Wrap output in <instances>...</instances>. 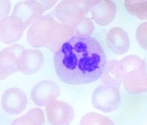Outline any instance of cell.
Here are the masks:
<instances>
[{
  "label": "cell",
  "mask_w": 147,
  "mask_h": 125,
  "mask_svg": "<svg viewBox=\"0 0 147 125\" xmlns=\"http://www.w3.org/2000/svg\"><path fill=\"white\" fill-rule=\"evenodd\" d=\"M106 64L105 50L92 36L75 35L61 45L54 57L57 76L69 84H87L98 80Z\"/></svg>",
  "instance_id": "1"
},
{
  "label": "cell",
  "mask_w": 147,
  "mask_h": 125,
  "mask_svg": "<svg viewBox=\"0 0 147 125\" xmlns=\"http://www.w3.org/2000/svg\"><path fill=\"white\" fill-rule=\"evenodd\" d=\"M74 34V28L58 22L52 13L31 25L27 33V41L33 47H44L56 53Z\"/></svg>",
  "instance_id": "2"
},
{
  "label": "cell",
  "mask_w": 147,
  "mask_h": 125,
  "mask_svg": "<svg viewBox=\"0 0 147 125\" xmlns=\"http://www.w3.org/2000/svg\"><path fill=\"white\" fill-rule=\"evenodd\" d=\"M124 87L129 94L147 92V64L136 55L124 57L120 62Z\"/></svg>",
  "instance_id": "3"
},
{
  "label": "cell",
  "mask_w": 147,
  "mask_h": 125,
  "mask_svg": "<svg viewBox=\"0 0 147 125\" xmlns=\"http://www.w3.org/2000/svg\"><path fill=\"white\" fill-rule=\"evenodd\" d=\"M94 1H62L52 14L62 24L74 28L91 10Z\"/></svg>",
  "instance_id": "4"
},
{
  "label": "cell",
  "mask_w": 147,
  "mask_h": 125,
  "mask_svg": "<svg viewBox=\"0 0 147 125\" xmlns=\"http://www.w3.org/2000/svg\"><path fill=\"white\" fill-rule=\"evenodd\" d=\"M92 101L95 108L105 113L116 110L121 102L119 87L101 84L93 92Z\"/></svg>",
  "instance_id": "5"
},
{
  "label": "cell",
  "mask_w": 147,
  "mask_h": 125,
  "mask_svg": "<svg viewBox=\"0 0 147 125\" xmlns=\"http://www.w3.org/2000/svg\"><path fill=\"white\" fill-rule=\"evenodd\" d=\"M45 10L41 1H22L15 5L11 16L26 30L41 19Z\"/></svg>",
  "instance_id": "6"
},
{
  "label": "cell",
  "mask_w": 147,
  "mask_h": 125,
  "mask_svg": "<svg viewBox=\"0 0 147 125\" xmlns=\"http://www.w3.org/2000/svg\"><path fill=\"white\" fill-rule=\"evenodd\" d=\"M47 118L52 125H69L74 117L72 107L65 102L55 100L45 109Z\"/></svg>",
  "instance_id": "7"
},
{
  "label": "cell",
  "mask_w": 147,
  "mask_h": 125,
  "mask_svg": "<svg viewBox=\"0 0 147 125\" xmlns=\"http://www.w3.org/2000/svg\"><path fill=\"white\" fill-rule=\"evenodd\" d=\"M60 94L59 84L50 80L38 82L31 91L30 97L33 103L37 106H47L55 100Z\"/></svg>",
  "instance_id": "8"
},
{
  "label": "cell",
  "mask_w": 147,
  "mask_h": 125,
  "mask_svg": "<svg viewBox=\"0 0 147 125\" xmlns=\"http://www.w3.org/2000/svg\"><path fill=\"white\" fill-rule=\"evenodd\" d=\"M23 51L24 47L15 44L0 52V80H3L18 71L17 59Z\"/></svg>",
  "instance_id": "9"
},
{
  "label": "cell",
  "mask_w": 147,
  "mask_h": 125,
  "mask_svg": "<svg viewBox=\"0 0 147 125\" xmlns=\"http://www.w3.org/2000/svg\"><path fill=\"white\" fill-rule=\"evenodd\" d=\"M44 61V56L40 50H24L17 59V70L26 75L34 74L41 69Z\"/></svg>",
  "instance_id": "10"
},
{
  "label": "cell",
  "mask_w": 147,
  "mask_h": 125,
  "mask_svg": "<svg viewBox=\"0 0 147 125\" xmlns=\"http://www.w3.org/2000/svg\"><path fill=\"white\" fill-rule=\"evenodd\" d=\"M27 96L22 89L12 87L3 93L1 105L4 111L10 114H19L27 106Z\"/></svg>",
  "instance_id": "11"
},
{
  "label": "cell",
  "mask_w": 147,
  "mask_h": 125,
  "mask_svg": "<svg viewBox=\"0 0 147 125\" xmlns=\"http://www.w3.org/2000/svg\"><path fill=\"white\" fill-rule=\"evenodd\" d=\"M91 14L98 25L105 26L113 22L116 15V4L109 0L94 1L91 8Z\"/></svg>",
  "instance_id": "12"
},
{
  "label": "cell",
  "mask_w": 147,
  "mask_h": 125,
  "mask_svg": "<svg viewBox=\"0 0 147 125\" xmlns=\"http://www.w3.org/2000/svg\"><path fill=\"white\" fill-rule=\"evenodd\" d=\"M106 42L110 50L117 54H125L129 49L128 34L120 28H111L107 33Z\"/></svg>",
  "instance_id": "13"
},
{
  "label": "cell",
  "mask_w": 147,
  "mask_h": 125,
  "mask_svg": "<svg viewBox=\"0 0 147 125\" xmlns=\"http://www.w3.org/2000/svg\"><path fill=\"white\" fill-rule=\"evenodd\" d=\"M24 30L22 25L12 16L7 17L0 22V41L10 44L22 37Z\"/></svg>",
  "instance_id": "14"
},
{
  "label": "cell",
  "mask_w": 147,
  "mask_h": 125,
  "mask_svg": "<svg viewBox=\"0 0 147 125\" xmlns=\"http://www.w3.org/2000/svg\"><path fill=\"white\" fill-rule=\"evenodd\" d=\"M100 77L103 84L119 87L122 80L120 62L111 60L107 63Z\"/></svg>",
  "instance_id": "15"
},
{
  "label": "cell",
  "mask_w": 147,
  "mask_h": 125,
  "mask_svg": "<svg viewBox=\"0 0 147 125\" xmlns=\"http://www.w3.org/2000/svg\"><path fill=\"white\" fill-rule=\"evenodd\" d=\"M45 122L43 111L40 108H34L15 120L12 125H43Z\"/></svg>",
  "instance_id": "16"
},
{
  "label": "cell",
  "mask_w": 147,
  "mask_h": 125,
  "mask_svg": "<svg viewBox=\"0 0 147 125\" xmlns=\"http://www.w3.org/2000/svg\"><path fill=\"white\" fill-rule=\"evenodd\" d=\"M124 4L129 14L142 20L147 19V1H125Z\"/></svg>",
  "instance_id": "17"
},
{
  "label": "cell",
  "mask_w": 147,
  "mask_h": 125,
  "mask_svg": "<svg viewBox=\"0 0 147 125\" xmlns=\"http://www.w3.org/2000/svg\"><path fill=\"white\" fill-rule=\"evenodd\" d=\"M80 125H114L109 118L98 113H87L83 116Z\"/></svg>",
  "instance_id": "18"
},
{
  "label": "cell",
  "mask_w": 147,
  "mask_h": 125,
  "mask_svg": "<svg viewBox=\"0 0 147 125\" xmlns=\"http://www.w3.org/2000/svg\"><path fill=\"white\" fill-rule=\"evenodd\" d=\"M74 30L76 36L86 37L92 34L94 30V25L92 21L85 16L82 22L74 28Z\"/></svg>",
  "instance_id": "19"
},
{
  "label": "cell",
  "mask_w": 147,
  "mask_h": 125,
  "mask_svg": "<svg viewBox=\"0 0 147 125\" xmlns=\"http://www.w3.org/2000/svg\"><path fill=\"white\" fill-rule=\"evenodd\" d=\"M136 39L140 45L147 50V22L138 26L136 30Z\"/></svg>",
  "instance_id": "20"
},
{
  "label": "cell",
  "mask_w": 147,
  "mask_h": 125,
  "mask_svg": "<svg viewBox=\"0 0 147 125\" xmlns=\"http://www.w3.org/2000/svg\"><path fill=\"white\" fill-rule=\"evenodd\" d=\"M42 3H43V6H44L45 10L50 9L54 5L57 3V1H41Z\"/></svg>",
  "instance_id": "21"
}]
</instances>
